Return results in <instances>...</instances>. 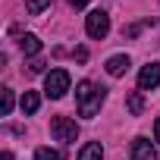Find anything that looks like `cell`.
I'll use <instances>...</instances> for the list:
<instances>
[{"mask_svg":"<svg viewBox=\"0 0 160 160\" xmlns=\"http://www.w3.org/2000/svg\"><path fill=\"white\" fill-rule=\"evenodd\" d=\"M69 85H72V78H69L66 69H50V72L44 75V94H47L50 101H60V98L69 91Z\"/></svg>","mask_w":160,"mask_h":160,"instance_id":"cell-2","label":"cell"},{"mask_svg":"<svg viewBox=\"0 0 160 160\" xmlns=\"http://www.w3.org/2000/svg\"><path fill=\"white\" fill-rule=\"evenodd\" d=\"M132 160H157V148H154L144 135H138V138L132 141Z\"/></svg>","mask_w":160,"mask_h":160,"instance_id":"cell-6","label":"cell"},{"mask_svg":"<svg viewBox=\"0 0 160 160\" xmlns=\"http://www.w3.org/2000/svg\"><path fill=\"white\" fill-rule=\"evenodd\" d=\"M69 3H72L75 10H82V7H88V3H91V0H69Z\"/></svg>","mask_w":160,"mask_h":160,"instance_id":"cell-16","label":"cell"},{"mask_svg":"<svg viewBox=\"0 0 160 160\" xmlns=\"http://www.w3.org/2000/svg\"><path fill=\"white\" fill-rule=\"evenodd\" d=\"M154 138H157V141H160V119H157V122H154Z\"/></svg>","mask_w":160,"mask_h":160,"instance_id":"cell-18","label":"cell"},{"mask_svg":"<svg viewBox=\"0 0 160 160\" xmlns=\"http://www.w3.org/2000/svg\"><path fill=\"white\" fill-rule=\"evenodd\" d=\"M85 32H88V38H107V32H110V16L104 13V10H94V13H88L85 16Z\"/></svg>","mask_w":160,"mask_h":160,"instance_id":"cell-4","label":"cell"},{"mask_svg":"<svg viewBox=\"0 0 160 160\" xmlns=\"http://www.w3.org/2000/svg\"><path fill=\"white\" fill-rule=\"evenodd\" d=\"M47 7H50V0H25V10H28L32 16H41Z\"/></svg>","mask_w":160,"mask_h":160,"instance_id":"cell-14","label":"cell"},{"mask_svg":"<svg viewBox=\"0 0 160 160\" xmlns=\"http://www.w3.org/2000/svg\"><path fill=\"white\" fill-rule=\"evenodd\" d=\"M35 160H66L63 151H53V148H38L35 151Z\"/></svg>","mask_w":160,"mask_h":160,"instance_id":"cell-13","label":"cell"},{"mask_svg":"<svg viewBox=\"0 0 160 160\" xmlns=\"http://www.w3.org/2000/svg\"><path fill=\"white\" fill-rule=\"evenodd\" d=\"M19 47H22L25 57H35V53H41V38L32 35V32H25V35L19 38Z\"/></svg>","mask_w":160,"mask_h":160,"instance_id":"cell-7","label":"cell"},{"mask_svg":"<svg viewBox=\"0 0 160 160\" xmlns=\"http://www.w3.org/2000/svg\"><path fill=\"white\" fill-rule=\"evenodd\" d=\"M160 85V63H148L138 72V91H151Z\"/></svg>","mask_w":160,"mask_h":160,"instance_id":"cell-5","label":"cell"},{"mask_svg":"<svg viewBox=\"0 0 160 160\" xmlns=\"http://www.w3.org/2000/svg\"><path fill=\"white\" fill-rule=\"evenodd\" d=\"M0 160H13V151H3V154H0Z\"/></svg>","mask_w":160,"mask_h":160,"instance_id":"cell-19","label":"cell"},{"mask_svg":"<svg viewBox=\"0 0 160 160\" xmlns=\"http://www.w3.org/2000/svg\"><path fill=\"white\" fill-rule=\"evenodd\" d=\"M19 107H22V113H25V116L38 113V107H41V98H38V91H25V94H22V101H19Z\"/></svg>","mask_w":160,"mask_h":160,"instance_id":"cell-10","label":"cell"},{"mask_svg":"<svg viewBox=\"0 0 160 160\" xmlns=\"http://www.w3.org/2000/svg\"><path fill=\"white\" fill-rule=\"evenodd\" d=\"M50 135H53L57 141H63V144H72V141L78 138V126H75V119H69V116H53V119H50Z\"/></svg>","mask_w":160,"mask_h":160,"instance_id":"cell-3","label":"cell"},{"mask_svg":"<svg viewBox=\"0 0 160 160\" xmlns=\"http://www.w3.org/2000/svg\"><path fill=\"white\" fill-rule=\"evenodd\" d=\"M41 69H44V63H41V60H35V63L28 66V72H41Z\"/></svg>","mask_w":160,"mask_h":160,"instance_id":"cell-17","label":"cell"},{"mask_svg":"<svg viewBox=\"0 0 160 160\" xmlns=\"http://www.w3.org/2000/svg\"><path fill=\"white\" fill-rule=\"evenodd\" d=\"M107 101V88H101L98 82H91V78H85V82H78L75 85V104H78V116H85V119H94L101 113Z\"/></svg>","mask_w":160,"mask_h":160,"instance_id":"cell-1","label":"cell"},{"mask_svg":"<svg viewBox=\"0 0 160 160\" xmlns=\"http://www.w3.org/2000/svg\"><path fill=\"white\" fill-rule=\"evenodd\" d=\"M126 107H129L132 116H141V113H144V98H141V91H129V94H126Z\"/></svg>","mask_w":160,"mask_h":160,"instance_id":"cell-11","label":"cell"},{"mask_svg":"<svg viewBox=\"0 0 160 160\" xmlns=\"http://www.w3.org/2000/svg\"><path fill=\"white\" fill-rule=\"evenodd\" d=\"M78 160H104V144L101 141H88L78 151Z\"/></svg>","mask_w":160,"mask_h":160,"instance_id":"cell-8","label":"cell"},{"mask_svg":"<svg viewBox=\"0 0 160 160\" xmlns=\"http://www.w3.org/2000/svg\"><path fill=\"white\" fill-rule=\"evenodd\" d=\"M75 60L85 63V60H88V50H85V47H75Z\"/></svg>","mask_w":160,"mask_h":160,"instance_id":"cell-15","label":"cell"},{"mask_svg":"<svg viewBox=\"0 0 160 160\" xmlns=\"http://www.w3.org/2000/svg\"><path fill=\"white\" fill-rule=\"evenodd\" d=\"M129 66H132V63H129V57H126V53H116V57H110V60H107V72H110V75H122Z\"/></svg>","mask_w":160,"mask_h":160,"instance_id":"cell-9","label":"cell"},{"mask_svg":"<svg viewBox=\"0 0 160 160\" xmlns=\"http://www.w3.org/2000/svg\"><path fill=\"white\" fill-rule=\"evenodd\" d=\"M13 88H3V91H0V116H10L13 113Z\"/></svg>","mask_w":160,"mask_h":160,"instance_id":"cell-12","label":"cell"}]
</instances>
